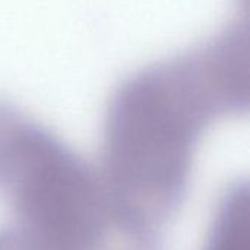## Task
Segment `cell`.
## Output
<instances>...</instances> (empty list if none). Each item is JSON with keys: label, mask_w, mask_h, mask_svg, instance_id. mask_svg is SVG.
I'll list each match as a JSON object with an SVG mask.
<instances>
[{"label": "cell", "mask_w": 250, "mask_h": 250, "mask_svg": "<svg viewBox=\"0 0 250 250\" xmlns=\"http://www.w3.org/2000/svg\"><path fill=\"white\" fill-rule=\"evenodd\" d=\"M249 104L242 22L125 78L105 111L97 170L111 223L141 246L160 243L188 196L201 136Z\"/></svg>", "instance_id": "6da1fadb"}, {"label": "cell", "mask_w": 250, "mask_h": 250, "mask_svg": "<svg viewBox=\"0 0 250 250\" xmlns=\"http://www.w3.org/2000/svg\"><path fill=\"white\" fill-rule=\"evenodd\" d=\"M0 195L53 250H97L111 223L98 171L53 130L0 103Z\"/></svg>", "instance_id": "7a4b0ae2"}, {"label": "cell", "mask_w": 250, "mask_h": 250, "mask_svg": "<svg viewBox=\"0 0 250 250\" xmlns=\"http://www.w3.org/2000/svg\"><path fill=\"white\" fill-rule=\"evenodd\" d=\"M249 183L234 182L223 193L204 250H249Z\"/></svg>", "instance_id": "3957f363"}, {"label": "cell", "mask_w": 250, "mask_h": 250, "mask_svg": "<svg viewBox=\"0 0 250 250\" xmlns=\"http://www.w3.org/2000/svg\"><path fill=\"white\" fill-rule=\"evenodd\" d=\"M0 250H53L42 245L31 234L18 229L16 226H9L0 230Z\"/></svg>", "instance_id": "277c9868"}]
</instances>
